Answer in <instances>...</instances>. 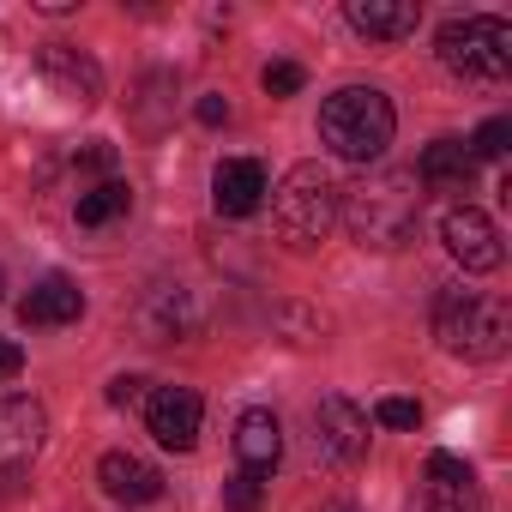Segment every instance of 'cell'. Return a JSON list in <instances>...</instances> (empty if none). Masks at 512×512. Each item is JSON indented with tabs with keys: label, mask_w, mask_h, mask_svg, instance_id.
<instances>
[{
	"label": "cell",
	"mask_w": 512,
	"mask_h": 512,
	"mask_svg": "<svg viewBox=\"0 0 512 512\" xmlns=\"http://www.w3.org/2000/svg\"><path fill=\"white\" fill-rule=\"evenodd\" d=\"M338 217H344L350 235H356L362 247H374V253L410 247V235H416V223H422V181H416V169H374L362 187L344 193V211H338Z\"/></svg>",
	"instance_id": "obj_1"
},
{
	"label": "cell",
	"mask_w": 512,
	"mask_h": 512,
	"mask_svg": "<svg viewBox=\"0 0 512 512\" xmlns=\"http://www.w3.org/2000/svg\"><path fill=\"white\" fill-rule=\"evenodd\" d=\"M392 133H398V115H392L386 91H374V85H344L320 103V139L344 163H362V169L380 163Z\"/></svg>",
	"instance_id": "obj_2"
},
{
	"label": "cell",
	"mask_w": 512,
	"mask_h": 512,
	"mask_svg": "<svg viewBox=\"0 0 512 512\" xmlns=\"http://www.w3.org/2000/svg\"><path fill=\"white\" fill-rule=\"evenodd\" d=\"M434 338H440L446 356L500 362L506 344H512V308L500 296H482V290H446L440 308H434Z\"/></svg>",
	"instance_id": "obj_3"
},
{
	"label": "cell",
	"mask_w": 512,
	"mask_h": 512,
	"mask_svg": "<svg viewBox=\"0 0 512 512\" xmlns=\"http://www.w3.org/2000/svg\"><path fill=\"white\" fill-rule=\"evenodd\" d=\"M338 211H344V187H338V175H332L326 163H296V169L278 181L272 217H278V235H284L296 253L314 247V241H326L332 223H338Z\"/></svg>",
	"instance_id": "obj_4"
},
{
	"label": "cell",
	"mask_w": 512,
	"mask_h": 512,
	"mask_svg": "<svg viewBox=\"0 0 512 512\" xmlns=\"http://www.w3.org/2000/svg\"><path fill=\"white\" fill-rule=\"evenodd\" d=\"M440 61L458 79H506L512 73V25L494 13H470V19H446L434 37Z\"/></svg>",
	"instance_id": "obj_5"
},
{
	"label": "cell",
	"mask_w": 512,
	"mask_h": 512,
	"mask_svg": "<svg viewBox=\"0 0 512 512\" xmlns=\"http://www.w3.org/2000/svg\"><path fill=\"white\" fill-rule=\"evenodd\" d=\"M314 458L326 464H362L368 458V410L344 392H326L314 410Z\"/></svg>",
	"instance_id": "obj_6"
},
{
	"label": "cell",
	"mask_w": 512,
	"mask_h": 512,
	"mask_svg": "<svg viewBox=\"0 0 512 512\" xmlns=\"http://www.w3.org/2000/svg\"><path fill=\"white\" fill-rule=\"evenodd\" d=\"M440 241H446V253H452L464 272H500V260H506L494 217L476 211V205H452L446 223H440Z\"/></svg>",
	"instance_id": "obj_7"
},
{
	"label": "cell",
	"mask_w": 512,
	"mask_h": 512,
	"mask_svg": "<svg viewBox=\"0 0 512 512\" xmlns=\"http://www.w3.org/2000/svg\"><path fill=\"white\" fill-rule=\"evenodd\" d=\"M199 416H205V404H199L193 386H157V392L145 398V422H151L157 446H169V452H193Z\"/></svg>",
	"instance_id": "obj_8"
},
{
	"label": "cell",
	"mask_w": 512,
	"mask_h": 512,
	"mask_svg": "<svg viewBox=\"0 0 512 512\" xmlns=\"http://www.w3.org/2000/svg\"><path fill=\"white\" fill-rule=\"evenodd\" d=\"M49 440V410L37 398H0V470H25Z\"/></svg>",
	"instance_id": "obj_9"
},
{
	"label": "cell",
	"mask_w": 512,
	"mask_h": 512,
	"mask_svg": "<svg viewBox=\"0 0 512 512\" xmlns=\"http://www.w3.org/2000/svg\"><path fill=\"white\" fill-rule=\"evenodd\" d=\"M272 181H266V163H253V157H223L217 175H211V205L223 217H253L266 205Z\"/></svg>",
	"instance_id": "obj_10"
},
{
	"label": "cell",
	"mask_w": 512,
	"mask_h": 512,
	"mask_svg": "<svg viewBox=\"0 0 512 512\" xmlns=\"http://www.w3.org/2000/svg\"><path fill=\"white\" fill-rule=\"evenodd\" d=\"M37 73L55 85V97H67V103H79V109H91V103L103 97V67H97L91 55L67 49V43H49V49L37 55Z\"/></svg>",
	"instance_id": "obj_11"
},
{
	"label": "cell",
	"mask_w": 512,
	"mask_h": 512,
	"mask_svg": "<svg viewBox=\"0 0 512 512\" xmlns=\"http://www.w3.org/2000/svg\"><path fill=\"white\" fill-rule=\"evenodd\" d=\"M139 332H145V344L193 338V332H199V302H193V290H181V284L151 290V296H145V308H139Z\"/></svg>",
	"instance_id": "obj_12"
},
{
	"label": "cell",
	"mask_w": 512,
	"mask_h": 512,
	"mask_svg": "<svg viewBox=\"0 0 512 512\" xmlns=\"http://www.w3.org/2000/svg\"><path fill=\"white\" fill-rule=\"evenodd\" d=\"M97 482H103V494L121 500V506H151V500H163V470H157L151 458H139V452H103Z\"/></svg>",
	"instance_id": "obj_13"
},
{
	"label": "cell",
	"mask_w": 512,
	"mask_h": 512,
	"mask_svg": "<svg viewBox=\"0 0 512 512\" xmlns=\"http://www.w3.org/2000/svg\"><path fill=\"white\" fill-rule=\"evenodd\" d=\"M235 458H241V476H272L278 458H284V428L272 410H241L235 422Z\"/></svg>",
	"instance_id": "obj_14"
},
{
	"label": "cell",
	"mask_w": 512,
	"mask_h": 512,
	"mask_svg": "<svg viewBox=\"0 0 512 512\" xmlns=\"http://www.w3.org/2000/svg\"><path fill=\"white\" fill-rule=\"evenodd\" d=\"M79 314H85V290L73 278H61V272H49L43 284H31V296L19 302V320L37 326V332L43 326H73Z\"/></svg>",
	"instance_id": "obj_15"
},
{
	"label": "cell",
	"mask_w": 512,
	"mask_h": 512,
	"mask_svg": "<svg viewBox=\"0 0 512 512\" xmlns=\"http://www.w3.org/2000/svg\"><path fill=\"white\" fill-rule=\"evenodd\" d=\"M350 25L380 43H404L422 25V7L416 0H350Z\"/></svg>",
	"instance_id": "obj_16"
},
{
	"label": "cell",
	"mask_w": 512,
	"mask_h": 512,
	"mask_svg": "<svg viewBox=\"0 0 512 512\" xmlns=\"http://www.w3.org/2000/svg\"><path fill=\"white\" fill-rule=\"evenodd\" d=\"M470 175H476V157L464 139H434L422 151V169H416V181L440 187V193H470Z\"/></svg>",
	"instance_id": "obj_17"
},
{
	"label": "cell",
	"mask_w": 512,
	"mask_h": 512,
	"mask_svg": "<svg viewBox=\"0 0 512 512\" xmlns=\"http://www.w3.org/2000/svg\"><path fill=\"white\" fill-rule=\"evenodd\" d=\"M127 205H133V187H127V181H97V187H85V193H79L73 217H79L85 229H103V223L127 217Z\"/></svg>",
	"instance_id": "obj_18"
},
{
	"label": "cell",
	"mask_w": 512,
	"mask_h": 512,
	"mask_svg": "<svg viewBox=\"0 0 512 512\" xmlns=\"http://www.w3.org/2000/svg\"><path fill=\"white\" fill-rule=\"evenodd\" d=\"M410 512H476V488H434V482H422Z\"/></svg>",
	"instance_id": "obj_19"
},
{
	"label": "cell",
	"mask_w": 512,
	"mask_h": 512,
	"mask_svg": "<svg viewBox=\"0 0 512 512\" xmlns=\"http://www.w3.org/2000/svg\"><path fill=\"white\" fill-rule=\"evenodd\" d=\"M422 476H428L434 488H476V476H470V464H464L458 452H428Z\"/></svg>",
	"instance_id": "obj_20"
},
{
	"label": "cell",
	"mask_w": 512,
	"mask_h": 512,
	"mask_svg": "<svg viewBox=\"0 0 512 512\" xmlns=\"http://www.w3.org/2000/svg\"><path fill=\"white\" fill-rule=\"evenodd\" d=\"M506 145H512V121H506V115H494V121H482V133L470 139V157L500 163V157H506Z\"/></svg>",
	"instance_id": "obj_21"
},
{
	"label": "cell",
	"mask_w": 512,
	"mask_h": 512,
	"mask_svg": "<svg viewBox=\"0 0 512 512\" xmlns=\"http://www.w3.org/2000/svg\"><path fill=\"white\" fill-rule=\"evenodd\" d=\"M260 500H266L260 476H229V482H223V506H229V512H260Z\"/></svg>",
	"instance_id": "obj_22"
},
{
	"label": "cell",
	"mask_w": 512,
	"mask_h": 512,
	"mask_svg": "<svg viewBox=\"0 0 512 512\" xmlns=\"http://www.w3.org/2000/svg\"><path fill=\"white\" fill-rule=\"evenodd\" d=\"M260 85H266V97H296V91L308 85V73H302L296 61H272V67L260 73Z\"/></svg>",
	"instance_id": "obj_23"
},
{
	"label": "cell",
	"mask_w": 512,
	"mask_h": 512,
	"mask_svg": "<svg viewBox=\"0 0 512 512\" xmlns=\"http://www.w3.org/2000/svg\"><path fill=\"white\" fill-rule=\"evenodd\" d=\"M374 422H380V428H416V422H422V404H416V398H380V404H374Z\"/></svg>",
	"instance_id": "obj_24"
},
{
	"label": "cell",
	"mask_w": 512,
	"mask_h": 512,
	"mask_svg": "<svg viewBox=\"0 0 512 512\" xmlns=\"http://www.w3.org/2000/svg\"><path fill=\"white\" fill-rule=\"evenodd\" d=\"M139 398H145V380H139V374H115V380H109V404H115V410H133Z\"/></svg>",
	"instance_id": "obj_25"
},
{
	"label": "cell",
	"mask_w": 512,
	"mask_h": 512,
	"mask_svg": "<svg viewBox=\"0 0 512 512\" xmlns=\"http://www.w3.org/2000/svg\"><path fill=\"white\" fill-rule=\"evenodd\" d=\"M79 163H85V169H115V145H109V139H91V145L79 151Z\"/></svg>",
	"instance_id": "obj_26"
},
{
	"label": "cell",
	"mask_w": 512,
	"mask_h": 512,
	"mask_svg": "<svg viewBox=\"0 0 512 512\" xmlns=\"http://www.w3.org/2000/svg\"><path fill=\"white\" fill-rule=\"evenodd\" d=\"M19 368H25V350L13 338H0V380H19Z\"/></svg>",
	"instance_id": "obj_27"
},
{
	"label": "cell",
	"mask_w": 512,
	"mask_h": 512,
	"mask_svg": "<svg viewBox=\"0 0 512 512\" xmlns=\"http://www.w3.org/2000/svg\"><path fill=\"white\" fill-rule=\"evenodd\" d=\"M193 115H199L205 127H223V121H229V103H223V97H199V103H193Z\"/></svg>",
	"instance_id": "obj_28"
},
{
	"label": "cell",
	"mask_w": 512,
	"mask_h": 512,
	"mask_svg": "<svg viewBox=\"0 0 512 512\" xmlns=\"http://www.w3.org/2000/svg\"><path fill=\"white\" fill-rule=\"evenodd\" d=\"M0 296H7V272H0Z\"/></svg>",
	"instance_id": "obj_29"
}]
</instances>
